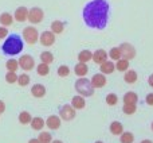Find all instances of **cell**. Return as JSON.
<instances>
[{
  "label": "cell",
  "mask_w": 153,
  "mask_h": 143,
  "mask_svg": "<svg viewBox=\"0 0 153 143\" xmlns=\"http://www.w3.org/2000/svg\"><path fill=\"white\" fill-rule=\"evenodd\" d=\"M109 4L106 0H91L83 8V20L91 29L102 30L108 24Z\"/></svg>",
  "instance_id": "1"
},
{
  "label": "cell",
  "mask_w": 153,
  "mask_h": 143,
  "mask_svg": "<svg viewBox=\"0 0 153 143\" xmlns=\"http://www.w3.org/2000/svg\"><path fill=\"white\" fill-rule=\"evenodd\" d=\"M1 49L7 56H16L23 50V41L18 34H12L5 39Z\"/></svg>",
  "instance_id": "2"
},
{
  "label": "cell",
  "mask_w": 153,
  "mask_h": 143,
  "mask_svg": "<svg viewBox=\"0 0 153 143\" xmlns=\"http://www.w3.org/2000/svg\"><path fill=\"white\" fill-rule=\"evenodd\" d=\"M75 90L79 93L81 96H86V97H90V96L94 93V87L91 85V82L86 78V77H79L75 81Z\"/></svg>",
  "instance_id": "3"
},
{
  "label": "cell",
  "mask_w": 153,
  "mask_h": 143,
  "mask_svg": "<svg viewBox=\"0 0 153 143\" xmlns=\"http://www.w3.org/2000/svg\"><path fill=\"white\" fill-rule=\"evenodd\" d=\"M23 39L26 41L28 45H34L36 43V41L39 39V34H38V30L32 26H28L23 30Z\"/></svg>",
  "instance_id": "4"
},
{
  "label": "cell",
  "mask_w": 153,
  "mask_h": 143,
  "mask_svg": "<svg viewBox=\"0 0 153 143\" xmlns=\"http://www.w3.org/2000/svg\"><path fill=\"white\" fill-rule=\"evenodd\" d=\"M45 18V14H43V10L39 7H32L31 10H28V20L31 22L32 24H38L43 20Z\"/></svg>",
  "instance_id": "5"
},
{
  "label": "cell",
  "mask_w": 153,
  "mask_h": 143,
  "mask_svg": "<svg viewBox=\"0 0 153 143\" xmlns=\"http://www.w3.org/2000/svg\"><path fill=\"white\" fill-rule=\"evenodd\" d=\"M120 51H121V57L124 59H132L136 57V49L134 46H132L130 43H122L120 46Z\"/></svg>",
  "instance_id": "6"
},
{
  "label": "cell",
  "mask_w": 153,
  "mask_h": 143,
  "mask_svg": "<svg viewBox=\"0 0 153 143\" xmlns=\"http://www.w3.org/2000/svg\"><path fill=\"white\" fill-rule=\"evenodd\" d=\"M18 64L23 70H32L35 66V59L30 54H24L20 57V59H18Z\"/></svg>",
  "instance_id": "7"
},
{
  "label": "cell",
  "mask_w": 153,
  "mask_h": 143,
  "mask_svg": "<svg viewBox=\"0 0 153 143\" xmlns=\"http://www.w3.org/2000/svg\"><path fill=\"white\" fill-rule=\"evenodd\" d=\"M39 42L42 43V46H53L55 43V34L53 31H43L40 34V38H39Z\"/></svg>",
  "instance_id": "8"
},
{
  "label": "cell",
  "mask_w": 153,
  "mask_h": 143,
  "mask_svg": "<svg viewBox=\"0 0 153 143\" xmlns=\"http://www.w3.org/2000/svg\"><path fill=\"white\" fill-rule=\"evenodd\" d=\"M59 115H61V117L65 122H70V120L74 119L76 114H75V109L71 105H63L61 108V111H59Z\"/></svg>",
  "instance_id": "9"
},
{
  "label": "cell",
  "mask_w": 153,
  "mask_h": 143,
  "mask_svg": "<svg viewBox=\"0 0 153 143\" xmlns=\"http://www.w3.org/2000/svg\"><path fill=\"white\" fill-rule=\"evenodd\" d=\"M90 82H91V85L94 87V89L95 88H103L106 84V77H105V74H102V73H97L91 77Z\"/></svg>",
  "instance_id": "10"
},
{
  "label": "cell",
  "mask_w": 153,
  "mask_h": 143,
  "mask_svg": "<svg viewBox=\"0 0 153 143\" xmlns=\"http://www.w3.org/2000/svg\"><path fill=\"white\" fill-rule=\"evenodd\" d=\"M93 61L95 62V64H103L105 61H108V53H106L105 50H102V49H100V50H95L94 53H93Z\"/></svg>",
  "instance_id": "11"
},
{
  "label": "cell",
  "mask_w": 153,
  "mask_h": 143,
  "mask_svg": "<svg viewBox=\"0 0 153 143\" xmlns=\"http://www.w3.org/2000/svg\"><path fill=\"white\" fill-rule=\"evenodd\" d=\"M46 126H47L50 130H58L61 127V117L56 116V115H51L48 116V119L46 120Z\"/></svg>",
  "instance_id": "12"
},
{
  "label": "cell",
  "mask_w": 153,
  "mask_h": 143,
  "mask_svg": "<svg viewBox=\"0 0 153 143\" xmlns=\"http://www.w3.org/2000/svg\"><path fill=\"white\" fill-rule=\"evenodd\" d=\"M13 18H15V20L18 22H24L27 20V18H28V10H27L26 7H19L18 10L15 11V15H13Z\"/></svg>",
  "instance_id": "13"
},
{
  "label": "cell",
  "mask_w": 153,
  "mask_h": 143,
  "mask_svg": "<svg viewBox=\"0 0 153 143\" xmlns=\"http://www.w3.org/2000/svg\"><path fill=\"white\" fill-rule=\"evenodd\" d=\"M31 93H32L34 97L40 99V97H43V96L46 95V88L43 87L42 84H35L34 87L31 88Z\"/></svg>",
  "instance_id": "14"
},
{
  "label": "cell",
  "mask_w": 153,
  "mask_h": 143,
  "mask_svg": "<svg viewBox=\"0 0 153 143\" xmlns=\"http://www.w3.org/2000/svg\"><path fill=\"white\" fill-rule=\"evenodd\" d=\"M85 105H86V103H85V99L83 96H74L71 100V107L75 109H83Z\"/></svg>",
  "instance_id": "15"
},
{
  "label": "cell",
  "mask_w": 153,
  "mask_h": 143,
  "mask_svg": "<svg viewBox=\"0 0 153 143\" xmlns=\"http://www.w3.org/2000/svg\"><path fill=\"white\" fill-rule=\"evenodd\" d=\"M114 69H116V65L111 61H105L103 64H101V68H100L102 74H111L114 72Z\"/></svg>",
  "instance_id": "16"
},
{
  "label": "cell",
  "mask_w": 153,
  "mask_h": 143,
  "mask_svg": "<svg viewBox=\"0 0 153 143\" xmlns=\"http://www.w3.org/2000/svg\"><path fill=\"white\" fill-rule=\"evenodd\" d=\"M74 72H75L76 76L85 77L87 74V72H89V68H87V65L83 64V62H78V64L75 65V68H74Z\"/></svg>",
  "instance_id": "17"
},
{
  "label": "cell",
  "mask_w": 153,
  "mask_h": 143,
  "mask_svg": "<svg viewBox=\"0 0 153 143\" xmlns=\"http://www.w3.org/2000/svg\"><path fill=\"white\" fill-rule=\"evenodd\" d=\"M30 124H31L32 130L40 131L46 126V122L42 119V117H34V119H31V123H30Z\"/></svg>",
  "instance_id": "18"
},
{
  "label": "cell",
  "mask_w": 153,
  "mask_h": 143,
  "mask_svg": "<svg viewBox=\"0 0 153 143\" xmlns=\"http://www.w3.org/2000/svg\"><path fill=\"white\" fill-rule=\"evenodd\" d=\"M124 80H125V82H128V84H134V82L137 81V73H136V70L128 69L124 74Z\"/></svg>",
  "instance_id": "19"
},
{
  "label": "cell",
  "mask_w": 153,
  "mask_h": 143,
  "mask_svg": "<svg viewBox=\"0 0 153 143\" xmlns=\"http://www.w3.org/2000/svg\"><path fill=\"white\" fill-rule=\"evenodd\" d=\"M138 101V96L134 92H126L124 95V104H136Z\"/></svg>",
  "instance_id": "20"
},
{
  "label": "cell",
  "mask_w": 153,
  "mask_h": 143,
  "mask_svg": "<svg viewBox=\"0 0 153 143\" xmlns=\"http://www.w3.org/2000/svg\"><path fill=\"white\" fill-rule=\"evenodd\" d=\"M13 22V16L11 15V14L8 12H3L1 15H0V24H3V27L5 26H11Z\"/></svg>",
  "instance_id": "21"
},
{
  "label": "cell",
  "mask_w": 153,
  "mask_h": 143,
  "mask_svg": "<svg viewBox=\"0 0 153 143\" xmlns=\"http://www.w3.org/2000/svg\"><path fill=\"white\" fill-rule=\"evenodd\" d=\"M110 132L113 134V135H121V134L124 132V126L120 122H113L110 124Z\"/></svg>",
  "instance_id": "22"
},
{
  "label": "cell",
  "mask_w": 153,
  "mask_h": 143,
  "mask_svg": "<svg viewBox=\"0 0 153 143\" xmlns=\"http://www.w3.org/2000/svg\"><path fill=\"white\" fill-rule=\"evenodd\" d=\"M91 58H93V53L90 50H82L78 54V61L83 62V64H86L87 61H91Z\"/></svg>",
  "instance_id": "23"
},
{
  "label": "cell",
  "mask_w": 153,
  "mask_h": 143,
  "mask_svg": "<svg viewBox=\"0 0 153 143\" xmlns=\"http://www.w3.org/2000/svg\"><path fill=\"white\" fill-rule=\"evenodd\" d=\"M65 29V24L62 23L61 20H54L53 23H51V31L54 32V34H61L62 31H63Z\"/></svg>",
  "instance_id": "24"
},
{
  "label": "cell",
  "mask_w": 153,
  "mask_h": 143,
  "mask_svg": "<svg viewBox=\"0 0 153 143\" xmlns=\"http://www.w3.org/2000/svg\"><path fill=\"white\" fill-rule=\"evenodd\" d=\"M116 68L118 69V72H126L129 69V61L124 59V58H120L116 64Z\"/></svg>",
  "instance_id": "25"
},
{
  "label": "cell",
  "mask_w": 153,
  "mask_h": 143,
  "mask_svg": "<svg viewBox=\"0 0 153 143\" xmlns=\"http://www.w3.org/2000/svg\"><path fill=\"white\" fill-rule=\"evenodd\" d=\"M40 61H42L43 64L50 65L51 62H54V56L50 51H43V53L40 54Z\"/></svg>",
  "instance_id": "26"
},
{
  "label": "cell",
  "mask_w": 153,
  "mask_h": 143,
  "mask_svg": "<svg viewBox=\"0 0 153 143\" xmlns=\"http://www.w3.org/2000/svg\"><path fill=\"white\" fill-rule=\"evenodd\" d=\"M31 115H30V112L27 111H23L19 114V122L22 123V124H28V123H31Z\"/></svg>",
  "instance_id": "27"
},
{
  "label": "cell",
  "mask_w": 153,
  "mask_h": 143,
  "mask_svg": "<svg viewBox=\"0 0 153 143\" xmlns=\"http://www.w3.org/2000/svg\"><path fill=\"white\" fill-rule=\"evenodd\" d=\"M120 141H121V143H133L134 135L132 132H122L120 135Z\"/></svg>",
  "instance_id": "28"
},
{
  "label": "cell",
  "mask_w": 153,
  "mask_h": 143,
  "mask_svg": "<svg viewBox=\"0 0 153 143\" xmlns=\"http://www.w3.org/2000/svg\"><path fill=\"white\" fill-rule=\"evenodd\" d=\"M38 141H39L40 143H51V141H53V136H51L50 132H40L39 135H38Z\"/></svg>",
  "instance_id": "29"
},
{
  "label": "cell",
  "mask_w": 153,
  "mask_h": 143,
  "mask_svg": "<svg viewBox=\"0 0 153 143\" xmlns=\"http://www.w3.org/2000/svg\"><path fill=\"white\" fill-rule=\"evenodd\" d=\"M36 72H38V74L39 76H47L48 74V72H50V68H48V65L47 64H39L36 66Z\"/></svg>",
  "instance_id": "30"
},
{
  "label": "cell",
  "mask_w": 153,
  "mask_h": 143,
  "mask_svg": "<svg viewBox=\"0 0 153 143\" xmlns=\"http://www.w3.org/2000/svg\"><path fill=\"white\" fill-rule=\"evenodd\" d=\"M16 82H18L20 87H26V85H28V82H30V76L26 73H22L20 76H18V81Z\"/></svg>",
  "instance_id": "31"
},
{
  "label": "cell",
  "mask_w": 153,
  "mask_h": 143,
  "mask_svg": "<svg viewBox=\"0 0 153 143\" xmlns=\"http://www.w3.org/2000/svg\"><path fill=\"white\" fill-rule=\"evenodd\" d=\"M122 111H124V114H126V115H133L136 111H137V107H136V104H124Z\"/></svg>",
  "instance_id": "32"
},
{
  "label": "cell",
  "mask_w": 153,
  "mask_h": 143,
  "mask_svg": "<svg viewBox=\"0 0 153 143\" xmlns=\"http://www.w3.org/2000/svg\"><path fill=\"white\" fill-rule=\"evenodd\" d=\"M5 68H7L8 72H16L19 68V64L16 59H10V61L5 62Z\"/></svg>",
  "instance_id": "33"
},
{
  "label": "cell",
  "mask_w": 153,
  "mask_h": 143,
  "mask_svg": "<svg viewBox=\"0 0 153 143\" xmlns=\"http://www.w3.org/2000/svg\"><path fill=\"white\" fill-rule=\"evenodd\" d=\"M109 57H110L111 59H114V61H118V59L121 58V51H120V47L110 49V51H109Z\"/></svg>",
  "instance_id": "34"
},
{
  "label": "cell",
  "mask_w": 153,
  "mask_h": 143,
  "mask_svg": "<svg viewBox=\"0 0 153 143\" xmlns=\"http://www.w3.org/2000/svg\"><path fill=\"white\" fill-rule=\"evenodd\" d=\"M5 81H7L8 84L16 82L18 81V74H16L15 72H7V74H5Z\"/></svg>",
  "instance_id": "35"
},
{
  "label": "cell",
  "mask_w": 153,
  "mask_h": 143,
  "mask_svg": "<svg viewBox=\"0 0 153 143\" xmlns=\"http://www.w3.org/2000/svg\"><path fill=\"white\" fill-rule=\"evenodd\" d=\"M117 101H118V97H117L116 93H109L106 96V104L108 105H116Z\"/></svg>",
  "instance_id": "36"
},
{
  "label": "cell",
  "mask_w": 153,
  "mask_h": 143,
  "mask_svg": "<svg viewBox=\"0 0 153 143\" xmlns=\"http://www.w3.org/2000/svg\"><path fill=\"white\" fill-rule=\"evenodd\" d=\"M58 74L61 77H67L70 74V68L67 65H62V66L58 68Z\"/></svg>",
  "instance_id": "37"
},
{
  "label": "cell",
  "mask_w": 153,
  "mask_h": 143,
  "mask_svg": "<svg viewBox=\"0 0 153 143\" xmlns=\"http://www.w3.org/2000/svg\"><path fill=\"white\" fill-rule=\"evenodd\" d=\"M7 35H8V30L5 29V27H0V39L5 38Z\"/></svg>",
  "instance_id": "38"
},
{
  "label": "cell",
  "mask_w": 153,
  "mask_h": 143,
  "mask_svg": "<svg viewBox=\"0 0 153 143\" xmlns=\"http://www.w3.org/2000/svg\"><path fill=\"white\" fill-rule=\"evenodd\" d=\"M145 101L148 105H153V93H149L148 96L145 97Z\"/></svg>",
  "instance_id": "39"
},
{
  "label": "cell",
  "mask_w": 153,
  "mask_h": 143,
  "mask_svg": "<svg viewBox=\"0 0 153 143\" xmlns=\"http://www.w3.org/2000/svg\"><path fill=\"white\" fill-rule=\"evenodd\" d=\"M4 111H5V104L3 103L1 100H0V114H3Z\"/></svg>",
  "instance_id": "40"
},
{
  "label": "cell",
  "mask_w": 153,
  "mask_h": 143,
  "mask_svg": "<svg viewBox=\"0 0 153 143\" xmlns=\"http://www.w3.org/2000/svg\"><path fill=\"white\" fill-rule=\"evenodd\" d=\"M148 84L153 88V74H151V76H149V78H148Z\"/></svg>",
  "instance_id": "41"
},
{
  "label": "cell",
  "mask_w": 153,
  "mask_h": 143,
  "mask_svg": "<svg viewBox=\"0 0 153 143\" xmlns=\"http://www.w3.org/2000/svg\"><path fill=\"white\" fill-rule=\"evenodd\" d=\"M28 143H40V142L38 141V138H36V139H30Z\"/></svg>",
  "instance_id": "42"
},
{
  "label": "cell",
  "mask_w": 153,
  "mask_h": 143,
  "mask_svg": "<svg viewBox=\"0 0 153 143\" xmlns=\"http://www.w3.org/2000/svg\"><path fill=\"white\" fill-rule=\"evenodd\" d=\"M141 143H153V142H152V141H149V139H145V141H143Z\"/></svg>",
  "instance_id": "43"
},
{
  "label": "cell",
  "mask_w": 153,
  "mask_h": 143,
  "mask_svg": "<svg viewBox=\"0 0 153 143\" xmlns=\"http://www.w3.org/2000/svg\"><path fill=\"white\" fill-rule=\"evenodd\" d=\"M51 143H63L62 141H51Z\"/></svg>",
  "instance_id": "44"
},
{
  "label": "cell",
  "mask_w": 153,
  "mask_h": 143,
  "mask_svg": "<svg viewBox=\"0 0 153 143\" xmlns=\"http://www.w3.org/2000/svg\"><path fill=\"white\" fill-rule=\"evenodd\" d=\"M95 143H103V142H101V141H98V142H95Z\"/></svg>",
  "instance_id": "45"
},
{
  "label": "cell",
  "mask_w": 153,
  "mask_h": 143,
  "mask_svg": "<svg viewBox=\"0 0 153 143\" xmlns=\"http://www.w3.org/2000/svg\"><path fill=\"white\" fill-rule=\"evenodd\" d=\"M151 127H152V131H153V122H152V126H151Z\"/></svg>",
  "instance_id": "46"
}]
</instances>
